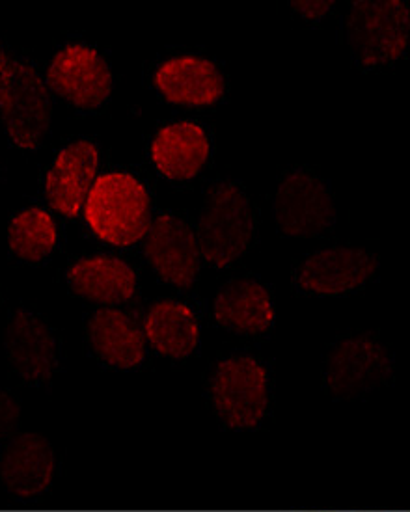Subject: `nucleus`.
Segmentation results:
<instances>
[{"label":"nucleus","instance_id":"f257e3e1","mask_svg":"<svg viewBox=\"0 0 410 512\" xmlns=\"http://www.w3.org/2000/svg\"><path fill=\"white\" fill-rule=\"evenodd\" d=\"M254 235L256 211L245 190L232 181H217L205 190L196 241L207 265L215 269L230 267L245 256Z\"/></svg>","mask_w":410,"mask_h":512},{"label":"nucleus","instance_id":"f03ea898","mask_svg":"<svg viewBox=\"0 0 410 512\" xmlns=\"http://www.w3.org/2000/svg\"><path fill=\"white\" fill-rule=\"evenodd\" d=\"M82 213L99 241L120 248L133 246L144 241L150 230V194L137 177L109 172L94 181Z\"/></svg>","mask_w":410,"mask_h":512},{"label":"nucleus","instance_id":"7ed1b4c3","mask_svg":"<svg viewBox=\"0 0 410 512\" xmlns=\"http://www.w3.org/2000/svg\"><path fill=\"white\" fill-rule=\"evenodd\" d=\"M0 120L15 148L34 151L51 129L49 86L38 69L0 51Z\"/></svg>","mask_w":410,"mask_h":512},{"label":"nucleus","instance_id":"20e7f679","mask_svg":"<svg viewBox=\"0 0 410 512\" xmlns=\"http://www.w3.org/2000/svg\"><path fill=\"white\" fill-rule=\"evenodd\" d=\"M409 6L403 0H358L347 14V41L364 69L397 62L409 43Z\"/></svg>","mask_w":410,"mask_h":512},{"label":"nucleus","instance_id":"39448f33","mask_svg":"<svg viewBox=\"0 0 410 512\" xmlns=\"http://www.w3.org/2000/svg\"><path fill=\"white\" fill-rule=\"evenodd\" d=\"M394 377V360L388 347L371 334H351L328 351L323 382L336 399H358L386 386Z\"/></svg>","mask_w":410,"mask_h":512},{"label":"nucleus","instance_id":"423d86ee","mask_svg":"<svg viewBox=\"0 0 410 512\" xmlns=\"http://www.w3.org/2000/svg\"><path fill=\"white\" fill-rule=\"evenodd\" d=\"M209 397L224 425L252 429L269 408L267 369L252 356H230L213 369Z\"/></svg>","mask_w":410,"mask_h":512},{"label":"nucleus","instance_id":"0eeeda50","mask_svg":"<svg viewBox=\"0 0 410 512\" xmlns=\"http://www.w3.org/2000/svg\"><path fill=\"white\" fill-rule=\"evenodd\" d=\"M274 220L284 237H323L336 226L334 196L321 177L304 168H295L278 181Z\"/></svg>","mask_w":410,"mask_h":512},{"label":"nucleus","instance_id":"6e6552de","mask_svg":"<svg viewBox=\"0 0 410 512\" xmlns=\"http://www.w3.org/2000/svg\"><path fill=\"white\" fill-rule=\"evenodd\" d=\"M47 86L71 107L99 110L112 92L109 62L94 47L71 43L53 56L47 69Z\"/></svg>","mask_w":410,"mask_h":512},{"label":"nucleus","instance_id":"1a4fd4ad","mask_svg":"<svg viewBox=\"0 0 410 512\" xmlns=\"http://www.w3.org/2000/svg\"><path fill=\"white\" fill-rule=\"evenodd\" d=\"M379 272V257L358 246H330L306 257L295 270L302 293L332 297L358 289Z\"/></svg>","mask_w":410,"mask_h":512},{"label":"nucleus","instance_id":"9d476101","mask_svg":"<svg viewBox=\"0 0 410 512\" xmlns=\"http://www.w3.org/2000/svg\"><path fill=\"white\" fill-rule=\"evenodd\" d=\"M144 256L153 272L172 287L187 291L198 282L200 250L196 233L181 216L163 213L151 220L144 237Z\"/></svg>","mask_w":410,"mask_h":512},{"label":"nucleus","instance_id":"9b49d317","mask_svg":"<svg viewBox=\"0 0 410 512\" xmlns=\"http://www.w3.org/2000/svg\"><path fill=\"white\" fill-rule=\"evenodd\" d=\"M151 81L157 94L176 107H211L226 94V77L219 66L200 54L166 58Z\"/></svg>","mask_w":410,"mask_h":512},{"label":"nucleus","instance_id":"f8f14e48","mask_svg":"<svg viewBox=\"0 0 410 512\" xmlns=\"http://www.w3.org/2000/svg\"><path fill=\"white\" fill-rule=\"evenodd\" d=\"M10 367L25 382H45L58 365V339L51 324L36 311L17 308L10 315L4 334Z\"/></svg>","mask_w":410,"mask_h":512},{"label":"nucleus","instance_id":"ddd939ff","mask_svg":"<svg viewBox=\"0 0 410 512\" xmlns=\"http://www.w3.org/2000/svg\"><path fill=\"white\" fill-rule=\"evenodd\" d=\"M99 149L90 140L71 142L56 153L45 176V198L51 209L77 218L96 181Z\"/></svg>","mask_w":410,"mask_h":512},{"label":"nucleus","instance_id":"4468645a","mask_svg":"<svg viewBox=\"0 0 410 512\" xmlns=\"http://www.w3.org/2000/svg\"><path fill=\"white\" fill-rule=\"evenodd\" d=\"M211 144L202 125L172 122L163 125L151 140L150 157L155 170L168 181H191L209 161Z\"/></svg>","mask_w":410,"mask_h":512},{"label":"nucleus","instance_id":"2eb2a0df","mask_svg":"<svg viewBox=\"0 0 410 512\" xmlns=\"http://www.w3.org/2000/svg\"><path fill=\"white\" fill-rule=\"evenodd\" d=\"M55 470L53 445L34 432L14 436L0 457V479L19 498L45 492L53 483Z\"/></svg>","mask_w":410,"mask_h":512},{"label":"nucleus","instance_id":"dca6fc26","mask_svg":"<svg viewBox=\"0 0 410 512\" xmlns=\"http://www.w3.org/2000/svg\"><path fill=\"white\" fill-rule=\"evenodd\" d=\"M68 285L73 295L84 300L122 304L137 295L138 274L120 257H82L69 267Z\"/></svg>","mask_w":410,"mask_h":512},{"label":"nucleus","instance_id":"f3484780","mask_svg":"<svg viewBox=\"0 0 410 512\" xmlns=\"http://www.w3.org/2000/svg\"><path fill=\"white\" fill-rule=\"evenodd\" d=\"M213 315L226 330L263 334L274 323L273 297L263 283L252 278H235L217 291Z\"/></svg>","mask_w":410,"mask_h":512},{"label":"nucleus","instance_id":"a211bd4d","mask_svg":"<svg viewBox=\"0 0 410 512\" xmlns=\"http://www.w3.org/2000/svg\"><path fill=\"white\" fill-rule=\"evenodd\" d=\"M88 341L97 356L116 369H135L146 358L144 332L118 308L94 311L88 321Z\"/></svg>","mask_w":410,"mask_h":512},{"label":"nucleus","instance_id":"6ab92c4d","mask_svg":"<svg viewBox=\"0 0 410 512\" xmlns=\"http://www.w3.org/2000/svg\"><path fill=\"white\" fill-rule=\"evenodd\" d=\"M144 337L159 354L183 360L196 351L200 324L196 313L178 300H159L144 319Z\"/></svg>","mask_w":410,"mask_h":512},{"label":"nucleus","instance_id":"aec40b11","mask_svg":"<svg viewBox=\"0 0 410 512\" xmlns=\"http://www.w3.org/2000/svg\"><path fill=\"white\" fill-rule=\"evenodd\" d=\"M58 230L53 215L41 207L17 213L8 226V248L12 256L28 265H40L55 252Z\"/></svg>","mask_w":410,"mask_h":512},{"label":"nucleus","instance_id":"412c9836","mask_svg":"<svg viewBox=\"0 0 410 512\" xmlns=\"http://www.w3.org/2000/svg\"><path fill=\"white\" fill-rule=\"evenodd\" d=\"M21 418V405L10 391L0 390V440L15 431Z\"/></svg>","mask_w":410,"mask_h":512},{"label":"nucleus","instance_id":"4be33fe9","mask_svg":"<svg viewBox=\"0 0 410 512\" xmlns=\"http://www.w3.org/2000/svg\"><path fill=\"white\" fill-rule=\"evenodd\" d=\"M332 6L334 0H289V8L310 21L325 17L332 10Z\"/></svg>","mask_w":410,"mask_h":512}]
</instances>
